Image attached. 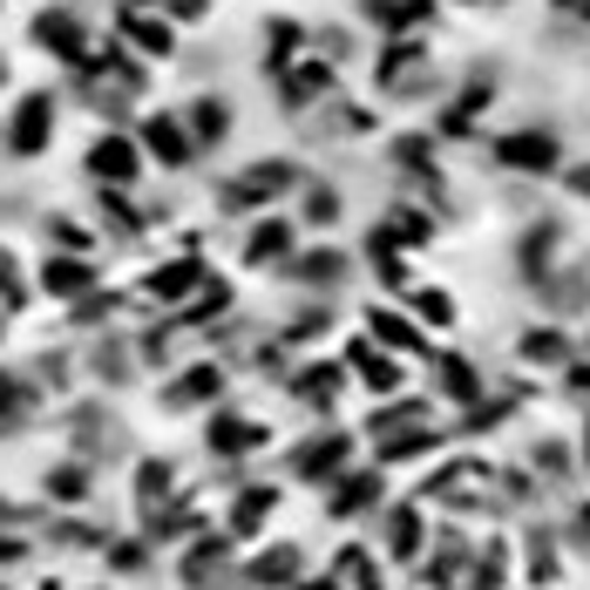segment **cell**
I'll use <instances>...</instances> for the list:
<instances>
[{
  "label": "cell",
  "mask_w": 590,
  "mask_h": 590,
  "mask_svg": "<svg viewBox=\"0 0 590 590\" xmlns=\"http://www.w3.org/2000/svg\"><path fill=\"white\" fill-rule=\"evenodd\" d=\"M204 393H218V367H190V380L170 387V408H190V401H204Z\"/></svg>",
  "instance_id": "23"
},
{
  "label": "cell",
  "mask_w": 590,
  "mask_h": 590,
  "mask_svg": "<svg viewBox=\"0 0 590 590\" xmlns=\"http://www.w3.org/2000/svg\"><path fill=\"white\" fill-rule=\"evenodd\" d=\"M271 502H279L271 489H245V496H238V509H231V536H252V530L271 516Z\"/></svg>",
  "instance_id": "20"
},
{
  "label": "cell",
  "mask_w": 590,
  "mask_h": 590,
  "mask_svg": "<svg viewBox=\"0 0 590 590\" xmlns=\"http://www.w3.org/2000/svg\"><path fill=\"white\" fill-rule=\"evenodd\" d=\"M353 374H360V387H374V393H393L401 387V360H393L387 346H353Z\"/></svg>",
  "instance_id": "5"
},
{
  "label": "cell",
  "mask_w": 590,
  "mask_h": 590,
  "mask_svg": "<svg viewBox=\"0 0 590 590\" xmlns=\"http://www.w3.org/2000/svg\"><path fill=\"white\" fill-rule=\"evenodd\" d=\"M0 421H21V387L0 374Z\"/></svg>",
  "instance_id": "31"
},
{
  "label": "cell",
  "mask_w": 590,
  "mask_h": 590,
  "mask_svg": "<svg viewBox=\"0 0 590 590\" xmlns=\"http://www.w3.org/2000/svg\"><path fill=\"white\" fill-rule=\"evenodd\" d=\"M502 570H509L502 543H489V557H476V570H468V590H496V583H502Z\"/></svg>",
  "instance_id": "25"
},
{
  "label": "cell",
  "mask_w": 590,
  "mask_h": 590,
  "mask_svg": "<svg viewBox=\"0 0 590 590\" xmlns=\"http://www.w3.org/2000/svg\"><path fill=\"white\" fill-rule=\"evenodd\" d=\"M34 42H42V48H55L62 62H82V27H75V14H42V21H34Z\"/></svg>",
  "instance_id": "7"
},
{
  "label": "cell",
  "mask_w": 590,
  "mask_h": 590,
  "mask_svg": "<svg viewBox=\"0 0 590 590\" xmlns=\"http://www.w3.org/2000/svg\"><path fill=\"white\" fill-rule=\"evenodd\" d=\"M292 183V164H258V170H245L238 183H231L224 197L231 204H252V197H271V190H286Z\"/></svg>",
  "instance_id": "14"
},
{
  "label": "cell",
  "mask_w": 590,
  "mask_h": 590,
  "mask_svg": "<svg viewBox=\"0 0 590 590\" xmlns=\"http://www.w3.org/2000/svg\"><path fill=\"white\" fill-rule=\"evenodd\" d=\"M190 286H197V258H177L170 271H156V279H149V292H156V299H183Z\"/></svg>",
  "instance_id": "22"
},
{
  "label": "cell",
  "mask_w": 590,
  "mask_h": 590,
  "mask_svg": "<svg viewBox=\"0 0 590 590\" xmlns=\"http://www.w3.org/2000/svg\"><path fill=\"white\" fill-rule=\"evenodd\" d=\"M557 136L549 130H509V136H496V164L502 170H516V177H549L557 170Z\"/></svg>",
  "instance_id": "1"
},
{
  "label": "cell",
  "mask_w": 590,
  "mask_h": 590,
  "mask_svg": "<svg viewBox=\"0 0 590 590\" xmlns=\"http://www.w3.org/2000/svg\"><path fill=\"white\" fill-rule=\"evenodd\" d=\"M435 374H442L435 387L448 393V401H461V408H476V401H482V374H476V367H468V360H461V353H448V360H435Z\"/></svg>",
  "instance_id": "10"
},
{
  "label": "cell",
  "mask_w": 590,
  "mask_h": 590,
  "mask_svg": "<svg viewBox=\"0 0 590 590\" xmlns=\"http://www.w3.org/2000/svg\"><path fill=\"white\" fill-rule=\"evenodd\" d=\"M333 583H339V590H380V564L367 557L360 543H353L346 557H339V577H333Z\"/></svg>",
  "instance_id": "17"
},
{
  "label": "cell",
  "mask_w": 590,
  "mask_h": 590,
  "mask_svg": "<svg viewBox=\"0 0 590 590\" xmlns=\"http://www.w3.org/2000/svg\"><path fill=\"white\" fill-rule=\"evenodd\" d=\"M299 279H305V286H339V279H346V258H339V252H305V258H299Z\"/></svg>",
  "instance_id": "21"
},
{
  "label": "cell",
  "mask_w": 590,
  "mask_h": 590,
  "mask_svg": "<svg viewBox=\"0 0 590 590\" xmlns=\"http://www.w3.org/2000/svg\"><path fill=\"white\" fill-rule=\"evenodd\" d=\"M557 14H570V21H590V0H549Z\"/></svg>",
  "instance_id": "33"
},
{
  "label": "cell",
  "mask_w": 590,
  "mask_h": 590,
  "mask_svg": "<svg viewBox=\"0 0 590 590\" xmlns=\"http://www.w3.org/2000/svg\"><path fill=\"white\" fill-rule=\"evenodd\" d=\"M190 123H197V136H204V143H218V136L231 130V115H224V102H218V96H204V102H197V115H190Z\"/></svg>",
  "instance_id": "24"
},
{
  "label": "cell",
  "mask_w": 590,
  "mask_h": 590,
  "mask_svg": "<svg viewBox=\"0 0 590 590\" xmlns=\"http://www.w3.org/2000/svg\"><path fill=\"white\" fill-rule=\"evenodd\" d=\"M305 590H339V583H305Z\"/></svg>",
  "instance_id": "36"
},
{
  "label": "cell",
  "mask_w": 590,
  "mask_h": 590,
  "mask_svg": "<svg viewBox=\"0 0 590 590\" xmlns=\"http://www.w3.org/2000/svg\"><path fill=\"white\" fill-rule=\"evenodd\" d=\"M130 34L143 42V55H170V27H164V21H156V27H149V21H130Z\"/></svg>",
  "instance_id": "29"
},
{
  "label": "cell",
  "mask_w": 590,
  "mask_h": 590,
  "mask_svg": "<svg viewBox=\"0 0 590 590\" xmlns=\"http://www.w3.org/2000/svg\"><path fill=\"white\" fill-rule=\"evenodd\" d=\"M516 353H523L530 367H564V360H570V339H564L557 326H530V333L516 339Z\"/></svg>",
  "instance_id": "12"
},
{
  "label": "cell",
  "mask_w": 590,
  "mask_h": 590,
  "mask_svg": "<svg viewBox=\"0 0 590 590\" xmlns=\"http://www.w3.org/2000/svg\"><path fill=\"white\" fill-rule=\"evenodd\" d=\"M299 570H305V557H299L292 543H279V549H265V557L252 564V583H292Z\"/></svg>",
  "instance_id": "16"
},
{
  "label": "cell",
  "mask_w": 590,
  "mask_h": 590,
  "mask_svg": "<svg viewBox=\"0 0 590 590\" xmlns=\"http://www.w3.org/2000/svg\"><path fill=\"white\" fill-rule=\"evenodd\" d=\"M530 570H536L543 583H549V577H557V549H549V543H543V530L530 536Z\"/></svg>",
  "instance_id": "30"
},
{
  "label": "cell",
  "mask_w": 590,
  "mask_h": 590,
  "mask_svg": "<svg viewBox=\"0 0 590 590\" xmlns=\"http://www.w3.org/2000/svg\"><path fill=\"white\" fill-rule=\"evenodd\" d=\"M258 442H265V427L245 421V414H218V421H211V455H245V448H258Z\"/></svg>",
  "instance_id": "9"
},
{
  "label": "cell",
  "mask_w": 590,
  "mask_h": 590,
  "mask_svg": "<svg viewBox=\"0 0 590 590\" xmlns=\"http://www.w3.org/2000/svg\"><path fill=\"white\" fill-rule=\"evenodd\" d=\"M557 245H564V224L557 218H543L536 231H530V238H523V279H549V271H557V265H549V258H557Z\"/></svg>",
  "instance_id": "4"
},
{
  "label": "cell",
  "mask_w": 590,
  "mask_h": 590,
  "mask_svg": "<svg viewBox=\"0 0 590 590\" xmlns=\"http://www.w3.org/2000/svg\"><path fill=\"white\" fill-rule=\"evenodd\" d=\"M89 170L109 177V183H130V177H136V149H130L123 136H96V143H89Z\"/></svg>",
  "instance_id": "6"
},
{
  "label": "cell",
  "mask_w": 590,
  "mask_h": 590,
  "mask_svg": "<svg viewBox=\"0 0 590 590\" xmlns=\"http://www.w3.org/2000/svg\"><path fill=\"white\" fill-rule=\"evenodd\" d=\"M367 333H374L387 353H414V346H421V333H414L393 305H374V312H367Z\"/></svg>",
  "instance_id": "13"
},
{
  "label": "cell",
  "mask_w": 590,
  "mask_h": 590,
  "mask_svg": "<svg viewBox=\"0 0 590 590\" xmlns=\"http://www.w3.org/2000/svg\"><path fill=\"white\" fill-rule=\"evenodd\" d=\"M468 8H476V0H468Z\"/></svg>",
  "instance_id": "37"
},
{
  "label": "cell",
  "mask_w": 590,
  "mask_h": 590,
  "mask_svg": "<svg viewBox=\"0 0 590 590\" xmlns=\"http://www.w3.org/2000/svg\"><path fill=\"white\" fill-rule=\"evenodd\" d=\"M577 543H590V509H577Z\"/></svg>",
  "instance_id": "34"
},
{
  "label": "cell",
  "mask_w": 590,
  "mask_h": 590,
  "mask_svg": "<svg viewBox=\"0 0 590 590\" xmlns=\"http://www.w3.org/2000/svg\"><path fill=\"white\" fill-rule=\"evenodd\" d=\"M48 496H62V502H82L89 496V468H55V476H48Z\"/></svg>",
  "instance_id": "26"
},
{
  "label": "cell",
  "mask_w": 590,
  "mask_h": 590,
  "mask_svg": "<svg viewBox=\"0 0 590 590\" xmlns=\"http://www.w3.org/2000/svg\"><path fill=\"white\" fill-rule=\"evenodd\" d=\"M48 136H55V102H48V96H27V102L14 109V123H8V149H14V156H42Z\"/></svg>",
  "instance_id": "2"
},
{
  "label": "cell",
  "mask_w": 590,
  "mask_h": 590,
  "mask_svg": "<svg viewBox=\"0 0 590 590\" xmlns=\"http://www.w3.org/2000/svg\"><path fill=\"white\" fill-rule=\"evenodd\" d=\"M143 136H149V149H156V164H170V170H183L190 156H197V143L170 123V115H149V130H143Z\"/></svg>",
  "instance_id": "8"
},
{
  "label": "cell",
  "mask_w": 590,
  "mask_h": 590,
  "mask_svg": "<svg viewBox=\"0 0 590 590\" xmlns=\"http://www.w3.org/2000/svg\"><path fill=\"white\" fill-rule=\"evenodd\" d=\"M42 286L62 292V299H75V292H89V286H96V271H89L82 258H48V265H42Z\"/></svg>",
  "instance_id": "15"
},
{
  "label": "cell",
  "mask_w": 590,
  "mask_h": 590,
  "mask_svg": "<svg viewBox=\"0 0 590 590\" xmlns=\"http://www.w3.org/2000/svg\"><path fill=\"white\" fill-rule=\"evenodd\" d=\"M414 312H421L427 326H455V299H448V292H421V299H414Z\"/></svg>",
  "instance_id": "27"
},
{
  "label": "cell",
  "mask_w": 590,
  "mask_h": 590,
  "mask_svg": "<svg viewBox=\"0 0 590 590\" xmlns=\"http://www.w3.org/2000/svg\"><path fill=\"white\" fill-rule=\"evenodd\" d=\"M346 455H353L346 435H320V442H305V448L292 455V476H299V482H339V476H346Z\"/></svg>",
  "instance_id": "3"
},
{
  "label": "cell",
  "mask_w": 590,
  "mask_h": 590,
  "mask_svg": "<svg viewBox=\"0 0 590 590\" xmlns=\"http://www.w3.org/2000/svg\"><path fill=\"white\" fill-rule=\"evenodd\" d=\"M326 509L333 516H367V509H380V476H339Z\"/></svg>",
  "instance_id": "11"
},
{
  "label": "cell",
  "mask_w": 590,
  "mask_h": 590,
  "mask_svg": "<svg viewBox=\"0 0 590 590\" xmlns=\"http://www.w3.org/2000/svg\"><path fill=\"white\" fill-rule=\"evenodd\" d=\"M305 218H312V224H333V218H339V190H326V183L305 190Z\"/></svg>",
  "instance_id": "28"
},
{
  "label": "cell",
  "mask_w": 590,
  "mask_h": 590,
  "mask_svg": "<svg viewBox=\"0 0 590 590\" xmlns=\"http://www.w3.org/2000/svg\"><path fill=\"white\" fill-rule=\"evenodd\" d=\"M583 461H590V427H583Z\"/></svg>",
  "instance_id": "35"
},
{
  "label": "cell",
  "mask_w": 590,
  "mask_h": 590,
  "mask_svg": "<svg viewBox=\"0 0 590 590\" xmlns=\"http://www.w3.org/2000/svg\"><path fill=\"white\" fill-rule=\"evenodd\" d=\"M564 183H570V197H583V204H590V164H570Z\"/></svg>",
  "instance_id": "32"
},
{
  "label": "cell",
  "mask_w": 590,
  "mask_h": 590,
  "mask_svg": "<svg viewBox=\"0 0 590 590\" xmlns=\"http://www.w3.org/2000/svg\"><path fill=\"white\" fill-rule=\"evenodd\" d=\"M387 549H393V557H414V549H421V509L414 502L387 516Z\"/></svg>",
  "instance_id": "18"
},
{
  "label": "cell",
  "mask_w": 590,
  "mask_h": 590,
  "mask_svg": "<svg viewBox=\"0 0 590 590\" xmlns=\"http://www.w3.org/2000/svg\"><path fill=\"white\" fill-rule=\"evenodd\" d=\"M292 252V231L279 224V218H271V224H258L252 231V245H245V265H265V258H286Z\"/></svg>",
  "instance_id": "19"
}]
</instances>
